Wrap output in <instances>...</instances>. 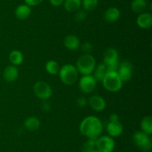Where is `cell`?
<instances>
[{"label":"cell","instance_id":"obj_8","mask_svg":"<svg viewBox=\"0 0 152 152\" xmlns=\"http://www.w3.org/2000/svg\"><path fill=\"white\" fill-rule=\"evenodd\" d=\"M115 147V142L110 136H102L96 139V148L99 152H112Z\"/></svg>","mask_w":152,"mask_h":152},{"label":"cell","instance_id":"obj_28","mask_svg":"<svg viewBox=\"0 0 152 152\" xmlns=\"http://www.w3.org/2000/svg\"><path fill=\"white\" fill-rule=\"evenodd\" d=\"M81 49L85 54H90L93 50V45L89 42H86L81 46Z\"/></svg>","mask_w":152,"mask_h":152},{"label":"cell","instance_id":"obj_11","mask_svg":"<svg viewBox=\"0 0 152 152\" xmlns=\"http://www.w3.org/2000/svg\"><path fill=\"white\" fill-rule=\"evenodd\" d=\"M107 131L108 136L114 138L117 137L122 134L123 131V125L120 121L115 122H109L107 125Z\"/></svg>","mask_w":152,"mask_h":152},{"label":"cell","instance_id":"obj_23","mask_svg":"<svg viewBox=\"0 0 152 152\" xmlns=\"http://www.w3.org/2000/svg\"><path fill=\"white\" fill-rule=\"evenodd\" d=\"M146 5L145 0H134L132 3V9L135 13H142L146 8Z\"/></svg>","mask_w":152,"mask_h":152},{"label":"cell","instance_id":"obj_5","mask_svg":"<svg viewBox=\"0 0 152 152\" xmlns=\"http://www.w3.org/2000/svg\"><path fill=\"white\" fill-rule=\"evenodd\" d=\"M103 63L108 72H117L119 66V54L114 48H109L104 53Z\"/></svg>","mask_w":152,"mask_h":152},{"label":"cell","instance_id":"obj_22","mask_svg":"<svg viewBox=\"0 0 152 152\" xmlns=\"http://www.w3.org/2000/svg\"><path fill=\"white\" fill-rule=\"evenodd\" d=\"M141 128L142 132L145 133L148 135L152 134V118L151 116H148L144 117L141 121Z\"/></svg>","mask_w":152,"mask_h":152},{"label":"cell","instance_id":"obj_14","mask_svg":"<svg viewBox=\"0 0 152 152\" xmlns=\"http://www.w3.org/2000/svg\"><path fill=\"white\" fill-rule=\"evenodd\" d=\"M19 76V71L16 66L10 65L6 67L3 72V77L7 82H13Z\"/></svg>","mask_w":152,"mask_h":152},{"label":"cell","instance_id":"obj_19","mask_svg":"<svg viewBox=\"0 0 152 152\" xmlns=\"http://www.w3.org/2000/svg\"><path fill=\"white\" fill-rule=\"evenodd\" d=\"M9 61L13 66H19L24 61L23 54L19 50H13L9 55Z\"/></svg>","mask_w":152,"mask_h":152},{"label":"cell","instance_id":"obj_7","mask_svg":"<svg viewBox=\"0 0 152 152\" xmlns=\"http://www.w3.org/2000/svg\"><path fill=\"white\" fill-rule=\"evenodd\" d=\"M34 92L37 98L45 101L51 97L53 91L48 83L45 81H38L34 84Z\"/></svg>","mask_w":152,"mask_h":152},{"label":"cell","instance_id":"obj_6","mask_svg":"<svg viewBox=\"0 0 152 152\" xmlns=\"http://www.w3.org/2000/svg\"><path fill=\"white\" fill-rule=\"evenodd\" d=\"M132 139H133L134 144L140 149L145 152H148L151 151L152 142L149 135L142 131H136L133 134Z\"/></svg>","mask_w":152,"mask_h":152},{"label":"cell","instance_id":"obj_16","mask_svg":"<svg viewBox=\"0 0 152 152\" xmlns=\"http://www.w3.org/2000/svg\"><path fill=\"white\" fill-rule=\"evenodd\" d=\"M120 17V11L115 7H111L107 9L104 13V19L108 22H114Z\"/></svg>","mask_w":152,"mask_h":152},{"label":"cell","instance_id":"obj_10","mask_svg":"<svg viewBox=\"0 0 152 152\" xmlns=\"http://www.w3.org/2000/svg\"><path fill=\"white\" fill-rule=\"evenodd\" d=\"M133 72V66L129 61H124L118 66L117 73L123 82H127L131 80Z\"/></svg>","mask_w":152,"mask_h":152},{"label":"cell","instance_id":"obj_9","mask_svg":"<svg viewBox=\"0 0 152 152\" xmlns=\"http://www.w3.org/2000/svg\"><path fill=\"white\" fill-rule=\"evenodd\" d=\"M96 81L91 75H83L79 80V88L84 93H91L95 89Z\"/></svg>","mask_w":152,"mask_h":152},{"label":"cell","instance_id":"obj_18","mask_svg":"<svg viewBox=\"0 0 152 152\" xmlns=\"http://www.w3.org/2000/svg\"><path fill=\"white\" fill-rule=\"evenodd\" d=\"M31 13V7L27 4H20L15 10L16 16L19 19H25L30 16Z\"/></svg>","mask_w":152,"mask_h":152},{"label":"cell","instance_id":"obj_15","mask_svg":"<svg viewBox=\"0 0 152 152\" xmlns=\"http://www.w3.org/2000/svg\"><path fill=\"white\" fill-rule=\"evenodd\" d=\"M64 45L68 49L71 51L77 50L80 46V39L75 35L69 34L64 39Z\"/></svg>","mask_w":152,"mask_h":152},{"label":"cell","instance_id":"obj_34","mask_svg":"<svg viewBox=\"0 0 152 152\" xmlns=\"http://www.w3.org/2000/svg\"><path fill=\"white\" fill-rule=\"evenodd\" d=\"M92 152H99V151H98L96 150V149H95V150L93 151H92Z\"/></svg>","mask_w":152,"mask_h":152},{"label":"cell","instance_id":"obj_30","mask_svg":"<svg viewBox=\"0 0 152 152\" xmlns=\"http://www.w3.org/2000/svg\"><path fill=\"white\" fill-rule=\"evenodd\" d=\"M43 0H25V4L28 6H37L38 4H41Z\"/></svg>","mask_w":152,"mask_h":152},{"label":"cell","instance_id":"obj_12","mask_svg":"<svg viewBox=\"0 0 152 152\" xmlns=\"http://www.w3.org/2000/svg\"><path fill=\"white\" fill-rule=\"evenodd\" d=\"M88 102L90 107L96 111H102L106 107L105 99L99 95H92L90 97Z\"/></svg>","mask_w":152,"mask_h":152},{"label":"cell","instance_id":"obj_1","mask_svg":"<svg viewBox=\"0 0 152 152\" xmlns=\"http://www.w3.org/2000/svg\"><path fill=\"white\" fill-rule=\"evenodd\" d=\"M103 130V125L100 119L94 116L85 118L80 125L81 134L88 139H96L101 135Z\"/></svg>","mask_w":152,"mask_h":152},{"label":"cell","instance_id":"obj_24","mask_svg":"<svg viewBox=\"0 0 152 152\" xmlns=\"http://www.w3.org/2000/svg\"><path fill=\"white\" fill-rule=\"evenodd\" d=\"M59 66L56 61H49L45 64V69L48 73L52 75H56L59 72Z\"/></svg>","mask_w":152,"mask_h":152},{"label":"cell","instance_id":"obj_33","mask_svg":"<svg viewBox=\"0 0 152 152\" xmlns=\"http://www.w3.org/2000/svg\"><path fill=\"white\" fill-rule=\"evenodd\" d=\"M110 122H115V121H119V116L116 113H112L111 116H109Z\"/></svg>","mask_w":152,"mask_h":152},{"label":"cell","instance_id":"obj_20","mask_svg":"<svg viewBox=\"0 0 152 152\" xmlns=\"http://www.w3.org/2000/svg\"><path fill=\"white\" fill-rule=\"evenodd\" d=\"M94 72V75L93 77H94L96 81L102 82V79L104 78L107 72L106 66L105 65L104 63H99V65L95 67Z\"/></svg>","mask_w":152,"mask_h":152},{"label":"cell","instance_id":"obj_2","mask_svg":"<svg viewBox=\"0 0 152 152\" xmlns=\"http://www.w3.org/2000/svg\"><path fill=\"white\" fill-rule=\"evenodd\" d=\"M75 66L83 75H91L96 67V61L91 54H84L78 58Z\"/></svg>","mask_w":152,"mask_h":152},{"label":"cell","instance_id":"obj_17","mask_svg":"<svg viewBox=\"0 0 152 152\" xmlns=\"http://www.w3.org/2000/svg\"><path fill=\"white\" fill-rule=\"evenodd\" d=\"M24 126L25 129L28 130V131L34 132V131H37L40 127V121L38 118L35 116H30L28 119H25L24 122Z\"/></svg>","mask_w":152,"mask_h":152},{"label":"cell","instance_id":"obj_31","mask_svg":"<svg viewBox=\"0 0 152 152\" xmlns=\"http://www.w3.org/2000/svg\"><path fill=\"white\" fill-rule=\"evenodd\" d=\"M42 109L44 112H48L50 111L51 107H50V104H49L47 101H44V102L42 104Z\"/></svg>","mask_w":152,"mask_h":152},{"label":"cell","instance_id":"obj_3","mask_svg":"<svg viewBox=\"0 0 152 152\" xmlns=\"http://www.w3.org/2000/svg\"><path fill=\"white\" fill-rule=\"evenodd\" d=\"M61 81L66 85H73L77 82L79 76V72L73 64H65L59 69Z\"/></svg>","mask_w":152,"mask_h":152},{"label":"cell","instance_id":"obj_26","mask_svg":"<svg viewBox=\"0 0 152 152\" xmlns=\"http://www.w3.org/2000/svg\"><path fill=\"white\" fill-rule=\"evenodd\" d=\"M83 8L86 11H92L96 8L98 0H82Z\"/></svg>","mask_w":152,"mask_h":152},{"label":"cell","instance_id":"obj_32","mask_svg":"<svg viewBox=\"0 0 152 152\" xmlns=\"http://www.w3.org/2000/svg\"><path fill=\"white\" fill-rule=\"evenodd\" d=\"M64 0H50V3L53 6H60L61 4H63Z\"/></svg>","mask_w":152,"mask_h":152},{"label":"cell","instance_id":"obj_25","mask_svg":"<svg viewBox=\"0 0 152 152\" xmlns=\"http://www.w3.org/2000/svg\"><path fill=\"white\" fill-rule=\"evenodd\" d=\"M96 139H88V140L83 144V148H82V151L92 152L93 151H94L96 148Z\"/></svg>","mask_w":152,"mask_h":152},{"label":"cell","instance_id":"obj_27","mask_svg":"<svg viewBox=\"0 0 152 152\" xmlns=\"http://www.w3.org/2000/svg\"><path fill=\"white\" fill-rule=\"evenodd\" d=\"M86 13L85 10H78V11L76 13L75 15V19L76 21L77 22H83L86 19Z\"/></svg>","mask_w":152,"mask_h":152},{"label":"cell","instance_id":"obj_4","mask_svg":"<svg viewBox=\"0 0 152 152\" xmlns=\"http://www.w3.org/2000/svg\"><path fill=\"white\" fill-rule=\"evenodd\" d=\"M123 82L120 78L117 72L107 71L105 77L102 80L104 88L112 92L120 91L123 87Z\"/></svg>","mask_w":152,"mask_h":152},{"label":"cell","instance_id":"obj_21","mask_svg":"<svg viewBox=\"0 0 152 152\" xmlns=\"http://www.w3.org/2000/svg\"><path fill=\"white\" fill-rule=\"evenodd\" d=\"M64 7L68 12H75L80 9L82 0H64Z\"/></svg>","mask_w":152,"mask_h":152},{"label":"cell","instance_id":"obj_29","mask_svg":"<svg viewBox=\"0 0 152 152\" xmlns=\"http://www.w3.org/2000/svg\"><path fill=\"white\" fill-rule=\"evenodd\" d=\"M77 104H78L79 107H86V104H88V100H87V98H85L84 96L79 97V98H77Z\"/></svg>","mask_w":152,"mask_h":152},{"label":"cell","instance_id":"obj_13","mask_svg":"<svg viewBox=\"0 0 152 152\" xmlns=\"http://www.w3.org/2000/svg\"><path fill=\"white\" fill-rule=\"evenodd\" d=\"M137 24L142 29L150 28L152 25V15L146 12L140 13L137 19Z\"/></svg>","mask_w":152,"mask_h":152}]
</instances>
